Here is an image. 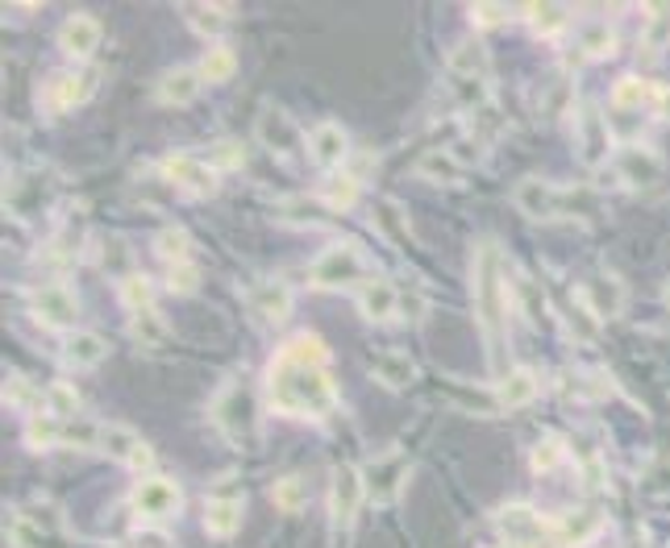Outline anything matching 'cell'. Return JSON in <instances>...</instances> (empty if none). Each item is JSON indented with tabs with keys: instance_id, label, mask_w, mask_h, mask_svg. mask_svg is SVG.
<instances>
[{
	"instance_id": "obj_16",
	"label": "cell",
	"mask_w": 670,
	"mask_h": 548,
	"mask_svg": "<svg viewBox=\"0 0 670 548\" xmlns=\"http://www.w3.org/2000/svg\"><path fill=\"white\" fill-rule=\"evenodd\" d=\"M162 179H167L176 191H184L188 200H208V196L217 191V171H213L200 155L162 158Z\"/></svg>"
},
{
	"instance_id": "obj_42",
	"label": "cell",
	"mask_w": 670,
	"mask_h": 548,
	"mask_svg": "<svg viewBox=\"0 0 670 548\" xmlns=\"http://www.w3.org/2000/svg\"><path fill=\"white\" fill-rule=\"evenodd\" d=\"M100 432H105V424L88 420V416H76V420H63V445L71 449H100Z\"/></svg>"
},
{
	"instance_id": "obj_8",
	"label": "cell",
	"mask_w": 670,
	"mask_h": 548,
	"mask_svg": "<svg viewBox=\"0 0 670 548\" xmlns=\"http://www.w3.org/2000/svg\"><path fill=\"white\" fill-rule=\"evenodd\" d=\"M408 474H413V461H408V454H404V449H383V454H375L367 466H363L367 502H375V507L396 502L400 490H404V482H408Z\"/></svg>"
},
{
	"instance_id": "obj_2",
	"label": "cell",
	"mask_w": 670,
	"mask_h": 548,
	"mask_svg": "<svg viewBox=\"0 0 670 548\" xmlns=\"http://www.w3.org/2000/svg\"><path fill=\"white\" fill-rule=\"evenodd\" d=\"M471 299H475V320L483 329L487 345V361L492 375H509L512 366L504 358V341H509V279H504V258L495 250V241H479L475 258H471Z\"/></svg>"
},
{
	"instance_id": "obj_47",
	"label": "cell",
	"mask_w": 670,
	"mask_h": 548,
	"mask_svg": "<svg viewBox=\"0 0 670 548\" xmlns=\"http://www.w3.org/2000/svg\"><path fill=\"white\" fill-rule=\"evenodd\" d=\"M213 167V171L221 175V171H234L238 162H246V155H242V146H234V141H221V146H213L208 155H200Z\"/></svg>"
},
{
	"instance_id": "obj_6",
	"label": "cell",
	"mask_w": 670,
	"mask_h": 548,
	"mask_svg": "<svg viewBox=\"0 0 670 548\" xmlns=\"http://www.w3.org/2000/svg\"><path fill=\"white\" fill-rule=\"evenodd\" d=\"M574 191L554 183V179H542V175H525V179H516V188H512V205L516 212L529 220H538V225H550V220H562L574 212Z\"/></svg>"
},
{
	"instance_id": "obj_28",
	"label": "cell",
	"mask_w": 670,
	"mask_h": 548,
	"mask_svg": "<svg viewBox=\"0 0 670 548\" xmlns=\"http://www.w3.org/2000/svg\"><path fill=\"white\" fill-rule=\"evenodd\" d=\"M100 38H105V30H100V21L88 13H76L63 21V30H59V47H63V54H71L76 63H83V59H92L96 47H100Z\"/></svg>"
},
{
	"instance_id": "obj_37",
	"label": "cell",
	"mask_w": 670,
	"mask_h": 548,
	"mask_svg": "<svg viewBox=\"0 0 670 548\" xmlns=\"http://www.w3.org/2000/svg\"><path fill=\"white\" fill-rule=\"evenodd\" d=\"M26 445H30V449H55V445H63V420H59L55 411H42V416L26 420Z\"/></svg>"
},
{
	"instance_id": "obj_41",
	"label": "cell",
	"mask_w": 670,
	"mask_h": 548,
	"mask_svg": "<svg viewBox=\"0 0 670 548\" xmlns=\"http://www.w3.org/2000/svg\"><path fill=\"white\" fill-rule=\"evenodd\" d=\"M155 253H159L167 267H179V262H191V237L184 229H162L155 237Z\"/></svg>"
},
{
	"instance_id": "obj_20",
	"label": "cell",
	"mask_w": 670,
	"mask_h": 548,
	"mask_svg": "<svg viewBox=\"0 0 670 548\" xmlns=\"http://www.w3.org/2000/svg\"><path fill=\"white\" fill-rule=\"evenodd\" d=\"M96 92V71L92 67H71V71H55L47 83V112H67L83 104Z\"/></svg>"
},
{
	"instance_id": "obj_46",
	"label": "cell",
	"mask_w": 670,
	"mask_h": 548,
	"mask_svg": "<svg viewBox=\"0 0 670 548\" xmlns=\"http://www.w3.org/2000/svg\"><path fill=\"white\" fill-rule=\"evenodd\" d=\"M129 329L138 332V341H150V345H159L162 337H167V320H162L155 308L150 312H138V316H129Z\"/></svg>"
},
{
	"instance_id": "obj_18",
	"label": "cell",
	"mask_w": 670,
	"mask_h": 548,
	"mask_svg": "<svg viewBox=\"0 0 670 548\" xmlns=\"http://www.w3.org/2000/svg\"><path fill=\"white\" fill-rule=\"evenodd\" d=\"M100 454L112 457L117 466H126V470H138L146 478V470H150V445H146L134 428H126V424H105V432H100Z\"/></svg>"
},
{
	"instance_id": "obj_25",
	"label": "cell",
	"mask_w": 670,
	"mask_h": 548,
	"mask_svg": "<svg viewBox=\"0 0 670 548\" xmlns=\"http://www.w3.org/2000/svg\"><path fill=\"white\" fill-rule=\"evenodd\" d=\"M579 299L595 312V320H612V316H621L624 308V282L617 279V275L600 270V275H591V279L579 287Z\"/></svg>"
},
{
	"instance_id": "obj_48",
	"label": "cell",
	"mask_w": 670,
	"mask_h": 548,
	"mask_svg": "<svg viewBox=\"0 0 670 548\" xmlns=\"http://www.w3.org/2000/svg\"><path fill=\"white\" fill-rule=\"evenodd\" d=\"M167 287H171L176 296H191V291L200 287V270L191 267V262H179V267H167Z\"/></svg>"
},
{
	"instance_id": "obj_30",
	"label": "cell",
	"mask_w": 670,
	"mask_h": 548,
	"mask_svg": "<svg viewBox=\"0 0 670 548\" xmlns=\"http://www.w3.org/2000/svg\"><path fill=\"white\" fill-rule=\"evenodd\" d=\"M617 50V30L604 17H588L574 26V54L579 59H608Z\"/></svg>"
},
{
	"instance_id": "obj_44",
	"label": "cell",
	"mask_w": 670,
	"mask_h": 548,
	"mask_svg": "<svg viewBox=\"0 0 670 548\" xmlns=\"http://www.w3.org/2000/svg\"><path fill=\"white\" fill-rule=\"evenodd\" d=\"M529 461H533V470H538V474L562 470V461H566V445H562L559 437H542L538 445H533V454H529Z\"/></svg>"
},
{
	"instance_id": "obj_7",
	"label": "cell",
	"mask_w": 670,
	"mask_h": 548,
	"mask_svg": "<svg viewBox=\"0 0 670 548\" xmlns=\"http://www.w3.org/2000/svg\"><path fill=\"white\" fill-rule=\"evenodd\" d=\"M495 524L512 548H559V528L554 519H542L525 502H509L495 511Z\"/></svg>"
},
{
	"instance_id": "obj_50",
	"label": "cell",
	"mask_w": 670,
	"mask_h": 548,
	"mask_svg": "<svg viewBox=\"0 0 670 548\" xmlns=\"http://www.w3.org/2000/svg\"><path fill=\"white\" fill-rule=\"evenodd\" d=\"M662 303L670 308V279H667V287H662Z\"/></svg>"
},
{
	"instance_id": "obj_39",
	"label": "cell",
	"mask_w": 670,
	"mask_h": 548,
	"mask_svg": "<svg viewBox=\"0 0 670 548\" xmlns=\"http://www.w3.org/2000/svg\"><path fill=\"white\" fill-rule=\"evenodd\" d=\"M238 71V54L225 47V42H213V47L205 50V59H200V76L208 79V83H221V79H229Z\"/></svg>"
},
{
	"instance_id": "obj_10",
	"label": "cell",
	"mask_w": 670,
	"mask_h": 548,
	"mask_svg": "<svg viewBox=\"0 0 670 548\" xmlns=\"http://www.w3.org/2000/svg\"><path fill=\"white\" fill-rule=\"evenodd\" d=\"M255 138L263 141V150L275 158H296L308 146V138L300 133V126L292 121V112L279 104H263L255 117Z\"/></svg>"
},
{
	"instance_id": "obj_14",
	"label": "cell",
	"mask_w": 670,
	"mask_h": 548,
	"mask_svg": "<svg viewBox=\"0 0 670 548\" xmlns=\"http://www.w3.org/2000/svg\"><path fill=\"white\" fill-rule=\"evenodd\" d=\"M367 502V486H363V470L358 466H337L334 482H329V519L337 532H351L358 511Z\"/></svg>"
},
{
	"instance_id": "obj_49",
	"label": "cell",
	"mask_w": 670,
	"mask_h": 548,
	"mask_svg": "<svg viewBox=\"0 0 670 548\" xmlns=\"http://www.w3.org/2000/svg\"><path fill=\"white\" fill-rule=\"evenodd\" d=\"M509 17L512 13L504 4H475V9H471V26H475V30H492V26H504Z\"/></svg>"
},
{
	"instance_id": "obj_15",
	"label": "cell",
	"mask_w": 670,
	"mask_h": 548,
	"mask_svg": "<svg viewBox=\"0 0 670 548\" xmlns=\"http://www.w3.org/2000/svg\"><path fill=\"white\" fill-rule=\"evenodd\" d=\"M55 200V175L50 171H21L4 188V205L17 220H33L38 212H47Z\"/></svg>"
},
{
	"instance_id": "obj_21",
	"label": "cell",
	"mask_w": 670,
	"mask_h": 548,
	"mask_svg": "<svg viewBox=\"0 0 670 548\" xmlns=\"http://www.w3.org/2000/svg\"><path fill=\"white\" fill-rule=\"evenodd\" d=\"M200 88H205V76H200V67H167L159 79H155V100H159L162 109H184V104H191L196 96H200Z\"/></svg>"
},
{
	"instance_id": "obj_5",
	"label": "cell",
	"mask_w": 670,
	"mask_h": 548,
	"mask_svg": "<svg viewBox=\"0 0 670 548\" xmlns=\"http://www.w3.org/2000/svg\"><path fill=\"white\" fill-rule=\"evenodd\" d=\"M371 262L367 253L358 250L354 241H334L313 258L308 267V287L313 291H358L363 282H371Z\"/></svg>"
},
{
	"instance_id": "obj_17",
	"label": "cell",
	"mask_w": 670,
	"mask_h": 548,
	"mask_svg": "<svg viewBox=\"0 0 670 548\" xmlns=\"http://www.w3.org/2000/svg\"><path fill=\"white\" fill-rule=\"evenodd\" d=\"M246 308H250V316H255L258 325L275 329V325H284L287 312H292V287H287L284 279H275V275L255 279L246 287Z\"/></svg>"
},
{
	"instance_id": "obj_31",
	"label": "cell",
	"mask_w": 670,
	"mask_h": 548,
	"mask_svg": "<svg viewBox=\"0 0 670 548\" xmlns=\"http://www.w3.org/2000/svg\"><path fill=\"white\" fill-rule=\"evenodd\" d=\"M538 399V375L525 366H512L509 375L495 378V403L500 408H529Z\"/></svg>"
},
{
	"instance_id": "obj_27",
	"label": "cell",
	"mask_w": 670,
	"mask_h": 548,
	"mask_svg": "<svg viewBox=\"0 0 670 548\" xmlns=\"http://www.w3.org/2000/svg\"><path fill=\"white\" fill-rule=\"evenodd\" d=\"M109 358V341L100 337V332H88V329H76L63 337V349H59V361H63L67 370H92L100 361Z\"/></svg>"
},
{
	"instance_id": "obj_3",
	"label": "cell",
	"mask_w": 670,
	"mask_h": 548,
	"mask_svg": "<svg viewBox=\"0 0 670 548\" xmlns=\"http://www.w3.org/2000/svg\"><path fill=\"white\" fill-rule=\"evenodd\" d=\"M446 92L471 117L492 104V59L479 38L454 42L446 54Z\"/></svg>"
},
{
	"instance_id": "obj_24",
	"label": "cell",
	"mask_w": 670,
	"mask_h": 548,
	"mask_svg": "<svg viewBox=\"0 0 670 548\" xmlns=\"http://www.w3.org/2000/svg\"><path fill=\"white\" fill-rule=\"evenodd\" d=\"M658 104H662V88H658V83H650V79H641V76H621L617 88H612L608 112H617V117L633 112V117H641V112L658 109Z\"/></svg>"
},
{
	"instance_id": "obj_34",
	"label": "cell",
	"mask_w": 670,
	"mask_h": 548,
	"mask_svg": "<svg viewBox=\"0 0 670 548\" xmlns=\"http://www.w3.org/2000/svg\"><path fill=\"white\" fill-rule=\"evenodd\" d=\"M4 403H9L13 411H26L30 420H33V416H42V411H50L47 408V395L38 391L33 382H26L21 375L4 378Z\"/></svg>"
},
{
	"instance_id": "obj_29",
	"label": "cell",
	"mask_w": 670,
	"mask_h": 548,
	"mask_svg": "<svg viewBox=\"0 0 670 548\" xmlns=\"http://www.w3.org/2000/svg\"><path fill=\"white\" fill-rule=\"evenodd\" d=\"M371 378L387 387V391H408L416 378V366L413 358L404 353V349H380V353H371Z\"/></svg>"
},
{
	"instance_id": "obj_13",
	"label": "cell",
	"mask_w": 670,
	"mask_h": 548,
	"mask_svg": "<svg viewBox=\"0 0 670 548\" xmlns=\"http://www.w3.org/2000/svg\"><path fill=\"white\" fill-rule=\"evenodd\" d=\"M612 126H608V117L595 104H579L574 109V150L579 158L588 162V167H604L608 155H612Z\"/></svg>"
},
{
	"instance_id": "obj_38",
	"label": "cell",
	"mask_w": 670,
	"mask_h": 548,
	"mask_svg": "<svg viewBox=\"0 0 670 548\" xmlns=\"http://www.w3.org/2000/svg\"><path fill=\"white\" fill-rule=\"evenodd\" d=\"M525 21L542 33V38H554V33H562L571 26V13H566L562 4H525Z\"/></svg>"
},
{
	"instance_id": "obj_1",
	"label": "cell",
	"mask_w": 670,
	"mask_h": 548,
	"mask_svg": "<svg viewBox=\"0 0 670 548\" xmlns=\"http://www.w3.org/2000/svg\"><path fill=\"white\" fill-rule=\"evenodd\" d=\"M267 399L279 416H292V420H325L337 411L329 349L317 332H300L275 349L267 366Z\"/></svg>"
},
{
	"instance_id": "obj_35",
	"label": "cell",
	"mask_w": 670,
	"mask_h": 548,
	"mask_svg": "<svg viewBox=\"0 0 670 548\" xmlns=\"http://www.w3.org/2000/svg\"><path fill=\"white\" fill-rule=\"evenodd\" d=\"M317 200L325 208H334V212H346V208H354V205H358V175H351V171L329 175Z\"/></svg>"
},
{
	"instance_id": "obj_22",
	"label": "cell",
	"mask_w": 670,
	"mask_h": 548,
	"mask_svg": "<svg viewBox=\"0 0 670 548\" xmlns=\"http://www.w3.org/2000/svg\"><path fill=\"white\" fill-rule=\"evenodd\" d=\"M308 158L317 162L321 171L337 175V167L351 158V133L337 121H321L317 129H308Z\"/></svg>"
},
{
	"instance_id": "obj_23",
	"label": "cell",
	"mask_w": 670,
	"mask_h": 548,
	"mask_svg": "<svg viewBox=\"0 0 670 548\" xmlns=\"http://www.w3.org/2000/svg\"><path fill=\"white\" fill-rule=\"evenodd\" d=\"M205 528L208 536H217V540H229V536L242 528V490H234V482H221L208 495Z\"/></svg>"
},
{
	"instance_id": "obj_45",
	"label": "cell",
	"mask_w": 670,
	"mask_h": 548,
	"mask_svg": "<svg viewBox=\"0 0 670 548\" xmlns=\"http://www.w3.org/2000/svg\"><path fill=\"white\" fill-rule=\"evenodd\" d=\"M542 104H545V112L550 117H559V112H566L574 104V83L566 76H554V83L545 88V96H542Z\"/></svg>"
},
{
	"instance_id": "obj_36",
	"label": "cell",
	"mask_w": 670,
	"mask_h": 548,
	"mask_svg": "<svg viewBox=\"0 0 670 548\" xmlns=\"http://www.w3.org/2000/svg\"><path fill=\"white\" fill-rule=\"evenodd\" d=\"M275 220H284V225H325V205L308 200V196H292V200L275 205Z\"/></svg>"
},
{
	"instance_id": "obj_12",
	"label": "cell",
	"mask_w": 670,
	"mask_h": 548,
	"mask_svg": "<svg viewBox=\"0 0 670 548\" xmlns=\"http://www.w3.org/2000/svg\"><path fill=\"white\" fill-rule=\"evenodd\" d=\"M30 312L38 325L59 332H76V320H80V299L67 282H42L30 296Z\"/></svg>"
},
{
	"instance_id": "obj_43",
	"label": "cell",
	"mask_w": 670,
	"mask_h": 548,
	"mask_svg": "<svg viewBox=\"0 0 670 548\" xmlns=\"http://www.w3.org/2000/svg\"><path fill=\"white\" fill-rule=\"evenodd\" d=\"M117 296H121L129 316L150 312V308H155V291H150V282H146L142 275H129L126 282H117Z\"/></svg>"
},
{
	"instance_id": "obj_40",
	"label": "cell",
	"mask_w": 670,
	"mask_h": 548,
	"mask_svg": "<svg viewBox=\"0 0 670 548\" xmlns=\"http://www.w3.org/2000/svg\"><path fill=\"white\" fill-rule=\"evenodd\" d=\"M272 499L279 511H300L304 502H308V478H304V474H284V478L272 486Z\"/></svg>"
},
{
	"instance_id": "obj_33",
	"label": "cell",
	"mask_w": 670,
	"mask_h": 548,
	"mask_svg": "<svg viewBox=\"0 0 670 548\" xmlns=\"http://www.w3.org/2000/svg\"><path fill=\"white\" fill-rule=\"evenodd\" d=\"M416 175L430 179V183H442V188H459L466 179V167L450 150H430V155L416 162Z\"/></svg>"
},
{
	"instance_id": "obj_4",
	"label": "cell",
	"mask_w": 670,
	"mask_h": 548,
	"mask_svg": "<svg viewBox=\"0 0 670 548\" xmlns=\"http://www.w3.org/2000/svg\"><path fill=\"white\" fill-rule=\"evenodd\" d=\"M213 424L221 428V437L238 449H255L258 432H263V408L255 399V387L242 375L225 378L217 395H213Z\"/></svg>"
},
{
	"instance_id": "obj_19",
	"label": "cell",
	"mask_w": 670,
	"mask_h": 548,
	"mask_svg": "<svg viewBox=\"0 0 670 548\" xmlns=\"http://www.w3.org/2000/svg\"><path fill=\"white\" fill-rule=\"evenodd\" d=\"M604 507H595V502H579V507H571V511H562L559 519H554V528H559V548H583L591 545L595 536L604 532Z\"/></svg>"
},
{
	"instance_id": "obj_32",
	"label": "cell",
	"mask_w": 670,
	"mask_h": 548,
	"mask_svg": "<svg viewBox=\"0 0 670 548\" xmlns=\"http://www.w3.org/2000/svg\"><path fill=\"white\" fill-rule=\"evenodd\" d=\"M179 17L188 21L191 33H200V38H221L229 30V4H179Z\"/></svg>"
},
{
	"instance_id": "obj_26",
	"label": "cell",
	"mask_w": 670,
	"mask_h": 548,
	"mask_svg": "<svg viewBox=\"0 0 670 548\" xmlns=\"http://www.w3.org/2000/svg\"><path fill=\"white\" fill-rule=\"evenodd\" d=\"M354 299H358V312L367 316L371 325H387V320H396L400 303H404L396 287H392L387 279H380V275H375L371 282H363V287L354 291Z\"/></svg>"
},
{
	"instance_id": "obj_11",
	"label": "cell",
	"mask_w": 670,
	"mask_h": 548,
	"mask_svg": "<svg viewBox=\"0 0 670 548\" xmlns=\"http://www.w3.org/2000/svg\"><path fill=\"white\" fill-rule=\"evenodd\" d=\"M612 179L629 191H650L662 183V158L650 146L624 141L621 150H617V158H612Z\"/></svg>"
},
{
	"instance_id": "obj_9",
	"label": "cell",
	"mask_w": 670,
	"mask_h": 548,
	"mask_svg": "<svg viewBox=\"0 0 670 548\" xmlns=\"http://www.w3.org/2000/svg\"><path fill=\"white\" fill-rule=\"evenodd\" d=\"M179 507H184V495L162 474H146L142 482L134 486V495H129V511H134L138 524H167V519L179 516Z\"/></svg>"
}]
</instances>
